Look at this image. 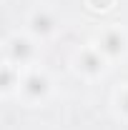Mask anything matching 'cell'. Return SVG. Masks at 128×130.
I'll list each match as a JSON object with an SVG mask.
<instances>
[{
    "instance_id": "cell-1",
    "label": "cell",
    "mask_w": 128,
    "mask_h": 130,
    "mask_svg": "<svg viewBox=\"0 0 128 130\" xmlns=\"http://www.w3.org/2000/svg\"><path fill=\"white\" fill-rule=\"evenodd\" d=\"M55 95V80L45 68L35 65L23 70V80H20V90H18V100L25 108H43L48 105Z\"/></svg>"
},
{
    "instance_id": "cell-2",
    "label": "cell",
    "mask_w": 128,
    "mask_h": 130,
    "mask_svg": "<svg viewBox=\"0 0 128 130\" xmlns=\"http://www.w3.org/2000/svg\"><path fill=\"white\" fill-rule=\"evenodd\" d=\"M40 40H35L30 32L25 30H15L8 32L5 40H3V63H10L20 68V70H28L35 68L40 60Z\"/></svg>"
},
{
    "instance_id": "cell-3",
    "label": "cell",
    "mask_w": 128,
    "mask_h": 130,
    "mask_svg": "<svg viewBox=\"0 0 128 130\" xmlns=\"http://www.w3.org/2000/svg\"><path fill=\"white\" fill-rule=\"evenodd\" d=\"M111 68H113V63L98 50L96 43H85V45L75 48L73 55H70V70H73V75L80 78V80H85V83L103 80L111 73Z\"/></svg>"
},
{
    "instance_id": "cell-4",
    "label": "cell",
    "mask_w": 128,
    "mask_h": 130,
    "mask_svg": "<svg viewBox=\"0 0 128 130\" xmlns=\"http://www.w3.org/2000/svg\"><path fill=\"white\" fill-rule=\"evenodd\" d=\"M60 30H63V18L50 5H38L25 15V32H30L40 43H48L53 38H58Z\"/></svg>"
},
{
    "instance_id": "cell-5",
    "label": "cell",
    "mask_w": 128,
    "mask_h": 130,
    "mask_svg": "<svg viewBox=\"0 0 128 130\" xmlns=\"http://www.w3.org/2000/svg\"><path fill=\"white\" fill-rule=\"evenodd\" d=\"M93 43L98 45V50H100L111 63H118V60H126L128 58V28L121 25V23L103 25V28L96 32Z\"/></svg>"
},
{
    "instance_id": "cell-6",
    "label": "cell",
    "mask_w": 128,
    "mask_h": 130,
    "mask_svg": "<svg viewBox=\"0 0 128 130\" xmlns=\"http://www.w3.org/2000/svg\"><path fill=\"white\" fill-rule=\"evenodd\" d=\"M20 80H23V70L15 68V65H10V63H3V68H0V98L3 100L18 98Z\"/></svg>"
},
{
    "instance_id": "cell-7",
    "label": "cell",
    "mask_w": 128,
    "mask_h": 130,
    "mask_svg": "<svg viewBox=\"0 0 128 130\" xmlns=\"http://www.w3.org/2000/svg\"><path fill=\"white\" fill-rule=\"evenodd\" d=\"M111 108H113V113H116V118H121V120L128 123V80L113 88V93H111Z\"/></svg>"
},
{
    "instance_id": "cell-8",
    "label": "cell",
    "mask_w": 128,
    "mask_h": 130,
    "mask_svg": "<svg viewBox=\"0 0 128 130\" xmlns=\"http://www.w3.org/2000/svg\"><path fill=\"white\" fill-rule=\"evenodd\" d=\"M83 3H85V8H88L91 13L103 15V13H111L113 8H116V3H118V0H83Z\"/></svg>"
}]
</instances>
